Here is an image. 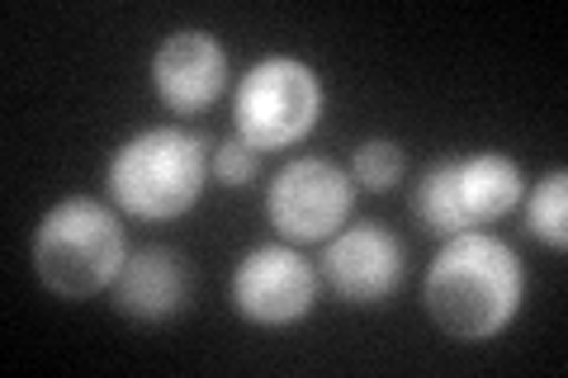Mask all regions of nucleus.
Returning a JSON list of instances; mask_svg holds the SVG:
<instances>
[{"label": "nucleus", "mask_w": 568, "mask_h": 378, "mask_svg": "<svg viewBox=\"0 0 568 378\" xmlns=\"http://www.w3.org/2000/svg\"><path fill=\"white\" fill-rule=\"evenodd\" d=\"M190 260L171 246H142L123 260L119 279H114V313L142 321V327H156V321H171L185 313L190 303Z\"/></svg>", "instance_id": "10"}, {"label": "nucleus", "mask_w": 568, "mask_h": 378, "mask_svg": "<svg viewBox=\"0 0 568 378\" xmlns=\"http://www.w3.org/2000/svg\"><path fill=\"white\" fill-rule=\"evenodd\" d=\"M526 303V265L517 246L493 232L446 237L422 275V313L432 327L465 346L503 336Z\"/></svg>", "instance_id": "1"}, {"label": "nucleus", "mask_w": 568, "mask_h": 378, "mask_svg": "<svg viewBox=\"0 0 568 378\" xmlns=\"http://www.w3.org/2000/svg\"><path fill=\"white\" fill-rule=\"evenodd\" d=\"M33 275L52 298L81 303L110 294L123 260H129V237H123L119 213L95 200V194H67L48 204L29 242Z\"/></svg>", "instance_id": "3"}, {"label": "nucleus", "mask_w": 568, "mask_h": 378, "mask_svg": "<svg viewBox=\"0 0 568 378\" xmlns=\"http://www.w3.org/2000/svg\"><path fill=\"white\" fill-rule=\"evenodd\" d=\"M521 223L549 251H568V171H549L536 190L521 194Z\"/></svg>", "instance_id": "11"}, {"label": "nucleus", "mask_w": 568, "mask_h": 378, "mask_svg": "<svg viewBox=\"0 0 568 378\" xmlns=\"http://www.w3.org/2000/svg\"><path fill=\"white\" fill-rule=\"evenodd\" d=\"M407 275V246L398 232L384 223H346L336 237L323 242V260H317V279L332 289L336 303L346 308H379L398 294Z\"/></svg>", "instance_id": "8"}, {"label": "nucleus", "mask_w": 568, "mask_h": 378, "mask_svg": "<svg viewBox=\"0 0 568 378\" xmlns=\"http://www.w3.org/2000/svg\"><path fill=\"white\" fill-rule=\"evenodd\" d=\"M327 110V85L323 76L290 52H271L246 67V76L233 90V133L265 152H290L298 147Z\"/></svg>", "instance_id": "5"}, {"label": "nucleus", "mask_w": 568, "mask_h": 378, "mask_svg": "<svg viewBox=\"0 0 568 378\" xmlns=\"http://www.w3.org/2000/svg\"><path fill=\"white\" fill-rule=\"evenodd\" d=\"M227 298L252 327H294L317 308V265L290 242H261L237 256Z\"/></svg>", "instance_id": "7"}, {"label": "nucleus", "mask_w": 568, "mask_h": 378, "mask_svg": "<svg viewBox=\"0 0 568 378\" xmlns=\"http://www.w3.org/2000/svg\"><path fill=\"white\" fill-rule=\"evenodd\" d=\"M209 142L181 123H152L123 137L104 161V190L138 223H175L204 200Z\"/></svg>", "instance_id": "2"}, {"label": "nucleus", "mask_w": 568, "mask_h": 378, "mask_svg": "<svg viewBox=\"0 0 568 378\" xmlns=\"http://www.w3.org/2000/svg\"><path fill=\"white\" fill-rule=\"evenodd\" d=\"M209 175L219 180L223 190L252 185V180L261 175V152H256V147H246L237 133H233V137H223L219 147H209Z\"/></svg>", "instance_id": "13"}, {"label": "nucleus", "mask_w": 568, "mask_h": 378, "mask_svg": "<svg viewBox=\"0 0 568 378\" xmlns=\"http://www.w3.org/2000/svg\"><path fill=\"white\" fill-rule=\"evenodd\" d=\"M526 194V175L517 166V156L484 147L465 156H440L432 161L417 185H413V218L432 237H459V232H478L503 223Z\"/></svg>", "instance_id": "4"}, {"label": "nucleus", "mask_w": 568, "mask_h": 378, "mask_svg": "<svg viewBox=\"0 0 568 378\" xmlns=\"http://www.w3.org/2000/svg\"><path fill=\"white\" fill-rule=\"evenodd\" d=\"M403 166H407V156H403V142L394 137H365L351 152V180L365 194H388L403 180Z\"/></svg>", "instance_id": "12"}, {"label": "nucleus", "mask_w": 568, "mask_h": 378, "mask_svg": "<svg viewBox=\"0 0 568 378\" xmlns=\"http://www.w3.org/2000/svg\"><path fill=\"white\" fill-rule=\"evenodd\" d=\"M227 48L209 29H171L152 52V95L166 114L194 119L227 90Z\"/></svg>", "instance_id": "9"}, {"label": "nucleus", "mask_w": 568, "mask_h": 378, "mask_svg": "<svg viewBox=\"0 0 568 378\" xmlns=\"http://www.w3.org/2000/svg\"><path fill=\"white\" fill-rule=\"evenodd\" d=\"M355 208V180L332 156H290L271 175L265 190V218L275 237L290 246H313L336 237L351 223Z\"/></svg>", "instance_id": "6"}]
</instances>
